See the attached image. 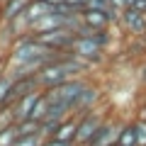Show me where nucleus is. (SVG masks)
<instances>
[{"mask_svg": "<svg viewBox=\"0 0 146 146\" xmlns=\"http://www.w3.org/2000/svg\"><path fill=\"white\" fill-rule=\"evenodd\" d=\"M85 85H88V78L80 76V78H71V80H66V83L56 85V88L44 90V95L49 98L51 105H63V107L73 115V105H76V100H78L80 90H83Z\"/></svg>", "mask_w": 146, "mask_h": 146, "instance_id": "1", "label": "nucleus"}, {"mask_svg": "<svg viewBox=\"0 0 146 146\" xmlns=\"http://www.w3.org/2000/svg\"><path fill=\"white\" fill-rule=\"evenodd\" d=\"M68 51H71L76 58L85 61L88 66H93V63L102 61L105 46H102L100 42H95V36H90V34H85V36L76 34V36H73V42H71V49H68Z\"/></svg>", "mask_w": 146, "mask_h": 146, "instance_id": "2", "label": "nucleus"}, {"mask_svg": "<svg viewBox=\"0 0 146 146\" xmlns=\"http://www.w3.org/2000/svg\"><path fill=\"white\" fill-rule=\"evenodd\" d=\"M107 119V115L98 112V110H90L85 115L78 117V129H76V146H88V141L93 139V134L98 131V127Z\"/></svg>", "mask_w": 146, "mask_h": 146, "instance_id": "3", "label": "nucleus"}, {"mask_svg": "<svg viewBox=\"0 0 146 146\" xmlns=\"http://www.w3.org/2000/svg\"><path fill=\"white\" fill-rule=\"evenodd\" d=\"M49 51H68L71 49V42L76 32L71 27H58V29H51V32H44V34H34Z\"/></svg>", "mask_w": 146, "mask_h": 146, "instance_id": "4", "label": "nucleus"}, {"mask_svg": "<svg viewBox=\"0 0 146 146\" xmlns=\"http://www.w3.org/2000/svg\"><path fill=\"white\" fill-rule=\"evenodd\" d=\"M119 129H122V122L107 117V119L98 127V131H95L93 139L88 141V146H115L117 136H119Z\"/></svg>", "mask_w": 146, "mask_h": 146, "instance_id": "5", "label": "nucleus"}, {"mask_svg": "<svg viewBox=\"0 0 146 146\" xmlns=\"http://www.w3.org/2000/svg\"><path fill=\"white\" fill-rule=\"evenodd\" d=\"M119 22L122 27H124L127 34H134V36H146V15L139 10H134V7H127V10L119 12Z\"/></svg>", "mask_w": 146, "mask_h": 146, "instance_id": "6", "label": "nucleus"}, {"mask_svg": "<svg viewBox=\"0 0 146 146\" xmlns=\"http://www.w3.org/2000/svg\"><path fill=\"white\" fill-rule=\"evenodd\" d=\"M100 98H102L100 88H98V85H93V83L88 80V85L80 90L78 100H76V105H73V115L80 117V115H85V112H90V110H95V105L100 102Z\"/></svg>", "mask_w": 146, "mask_h": 146, "instance_id": "7", "label": "nucleus"}, {"mask_svg": "<svg viewBox=\"0 0 146 146\" xmlns=\"http://www.w3.org/2000/svg\"><path fill=\"white\" fill-rule=\"evenodd\" d=\"M80 25L85 29H110L112 20L107 12H100V10H80Z\"/></svg>", "mask_w": 146, "mask_h": 146, "instance_id": "8", "label": "nucleus"}, {"mask_svg": "<svg viewBox=\"0 0 146 146\" xmlns=\"http://www.w3.org/2000/svg\"><path fill=\"white\" fill-rule=\"evenodd\" d=\"M39 95H42V90L29 93V95H25V98L15 100V102L10 105V107H12V115H15L17 122H20V119H29V117H32V110H34V105H36V100H39Z\"/></svg>", "mask_w": 146, "mask_h": 146, "instance_id": "9", "label": "nucleus"}, {"mask_svg": "<svg viewBox=\"0 0 146 146\" xmlns=\"http://www.w3.org/2000/svg\"><path fill=\"white\" fill-rule=\"evenodd\" d=\"M76 129H78V117L71 115V117H66V119L58 124V129H56V134H54V139L61 141V144L76 146Z\"/></svg>", "mask_w": 146, "mask_h": 146, "instance_id": "10", "label": "nucleus"}, {"mask_svg": "<svg viewBox=\"0 0 146 146\" xmlns=\"http://www.w3.org/2000/svg\"><path fill=\"white\" fill-rule=\"evenodd\" d=\"M27 5H29V0H5V3L0 5V20L5 22V25L15 22L20 15H25Z\"/></svg>", "mask_w": 146, "mask_h": 146, "instance_id": "11", "label": "nucleus"}, {"mask_svg": "<svg viewBox=\"0 0 146 146\" xmlns=\"http://www.w3.org/2000/svg\"><path fill=\"white\" fill-rule=\"evenodd\" d=\"M54 7L49 5L46 0H29V5H27V10H25V20L29 22V27L34 25L39 17H44V15H49Z\"/></svg>", "mask_w": 146, "mask_h": 146, "instance_id": "12", "label": "nucleus"}, {"mask_svg": "<svg viewBox=\"0 0 146 146\" xmlns=\"http://www.w3.org/2000/svg\"><path fill=\"white\" fill-rule=\"evenodd\" d=\"M117 146H139L136 144V127H134V122H122L119 136H117Z\"/></svg>", "mask_w": 146, "mask_h": 146, "instance_id": "13", "label": "nucleus"}, {"mask_svg": "<svg viewBox=\"0 0 146 146\" xmlns=\"http://www.w3.org/2000/svg\"><path fill=\"white\" fill-rule=\"evenodd\" d=\"M10 90H12V78L3 71L0 73V107L10 105Z\"/></svg>", "mask_w": 146, "mask_h": 146, "instance_id": "14", "label": "nucleus"}, {"mask_svg": "<svg viewBox=\"0 0 146 146\" xmlns=\"http://www.w3.org/2000/svg\"><path fill=\"white\" fill-rule=\"evenodd\" d=\"M15 127H17V136L39 134V122H34V119H20Z\"/></svg>", "mask_w": 146, "mask_h": 146, "instance_id": "15", "label": "nucleus"}, {"mask_svg": "<svg viewBox=\"0 0 146 146\" xmlns=\"http://www.w3.org/2000/svg\"><path fill=\"white\" fill-rule=\"evenodd\" d=\"M17 124V122H15ZM7 127V129H0V146H12L17 139V127Z\"/></svg>", "mask_w": 146, "mask_h": 146, "instance_id": "16", "label": "nucleus"}, {"mask_svg": "<svg viewBox=\"0 0 146 146\" xmlns=\"http://www.w3.org/2000/svg\"><path fill=\"white\" fill-rule=\"evenodd\" d=\"M42 144H44L42 134H29V136H17L12 146H42Z\"/></svg>", "mask_w": 146, "mask_h": 146, "instance_id": "17", "label": "nucleus"}, {"mask_svg": "<svg viewBox=\"0 0 146 146\" xmlns=\"http://www.w3.org/2000/svg\"><path fill=\"white\" fill-rule=\"evenodd\" d=\"M134 127H136V144H139V146H146V122L134 119Z\"/></svg>", "mask_w": 146, "mask_h": 146, "instance_id": "18", "label": "nucleus"}, {"mask_svg": "<svg viewBox=\"0 0 146 146\" xmlns=\"http://www.w3.org/2000/svg\"><path fill=\"white\" fill-rule=\"evenodd\" d=\"M63 5H68V7H71V10L80 12V10H85V5H88V0H66Z\"/></svg>", "mask_w": 146, "mask_h": 146, "instance_id": "19", "label": "nucleus"}, {"mask_svg": "<svg viewBox=\"0 0 146 146\" xmlns=\"http://www.w3.org/2000/svg\"><path fill=\"white\" fill-rule=\"evenodd\" d=\"M42 146H68V144H61V141H56V139H46Z\"/></svg>", "mask_w": 146, "mask_h": 146, "instance_id": "20", "label": "nucleus"}, {"mask_svg": "<svg viewBox=\"0 0 146 146\" xmlns=\"http://www.w3.org/2000/svg\"><path fill=\"white\" fill-rule=\"evenodd\" d=\"M139 80H141V83L146 85V63H144V66L139 68Z\"/></svg>", "mask_w": 146, "mask_h": 146, "instance_id": "21", "label": "nucleus"}, {"mask_svg": "<svg viewBox=\"0 0 146 146\" xmlns=\"http://www.w3.org/2000/svg\"><path fill=\"white\" fill-rule=\"evenodd\" d=\"M105 3H110V5H112V0H105Z\"/></svg>", "mask_w": 146, "mask_h": 146, "instance_id": "22", "label": "nucleus"}, {"mask_svg": "<svg viewBox=\"0 0 146 146\" xmlns=\"http://www.w3.org/2000/svg\"><path fill=\"white\" fill-rule=\"evenodd\" d=\"M3 3H5V0H0V5H3Z\"/></svg>", "mask_w": 146, "mask_h": 146, "instance_id": "23", "label": "nucleus"}, {"mask_svg": "<svg viewBox=\"0 0 146 146\" xmlns=\"http://www.w3.org/2000/svg\"><path fill=\"white\" fill-rule=\"evenodd\" d=\"M0 73H3V71H0Z\"/></svg>", "mask_w": 146, "mask_h": 146, "instance_id": "24", "label": "nucleus"}]
</instances>
